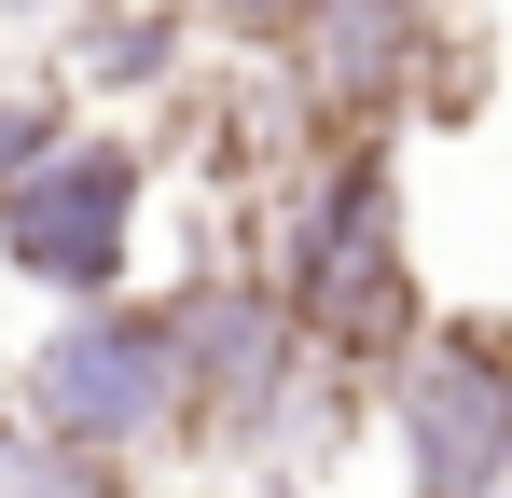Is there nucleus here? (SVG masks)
Wrapping results in <instances>:
<instances>
[{
    "mask_svg": "<svg viewBox=\"0 0 512 498\" xmlns=\"http://www.w3.org/2000/svg\"><path fill=\"white\" fill-rule=\"evenodd\" d=\"M277 305L305 319V360L333 374L346 402H374V374H402V346L429 332L416 305V249H402V166L388 139H333L291 194V236H277Z\"/></svg>",
    "mask_w": 512,
    "mask_h": 498,
    "instance_id": "obj_1",
    "label": "nucleus"
},
{
    "mask_svg": "<svg viewBox=\"0 0 512 498\" xmlns=\"http://www.w3.org/2000/svg\"><path fill=\"white\" fill-rule=\"evenodd\" d=\"M457 0H291L277 28V97L305 125V153L333 139H388L402 111H457L471 70H457Z\"/></svg>",
    "mask_w": 512,
    "mask_h": 498,
    "instance_id": "obj_2",
    "label": "nucleus"
},
{
    "mask_svg": "<svg viewBox=\"0 0 512 498\" xmlns=\"http://www.w3.org/2000/svg\"><path fill=\"white\" fill-rule=\"evenodd\" d=\"M14 415H28L42 443H97V457L180 443V319H167V291H153V305H139V291L70 305V319L28 346Z\"/></svg>",
    "mask_w": 512,
    "mask_h": 498,
    "instance_id": "obj_3",
    "label": "nucleus"
},
{
    "mask_svg": "<svg viewBox=\"0 0 512 498\" xmlns=\"http://www.w3.org/2000/svg\"><path fill=\"white\" fill-rule=\"evenodd\" d=\"M180 319V443L194 457H263L277 429H291V402H305V319L277 305V277H250V263H208V277H180L167 291Z\"/></svg>",
    "mask_w": 512,
    "mask_h": 498,
    "instance_id": "obj_4",
    "label": "nucleus"
},
{
    "mask_svg": "<svg viewBox=\"0 0 512 498\" xmlns=\"http://www.w3.org/2000/svg\"><path fill=\"white\" fill-rule=\"evenodd\" d=\"M402 498H512V305L429 319L388 374Z\"/></svg>",
    "mask_w": 512,
    "mask_h": 498,
    "instance_id": "obj_5",
    "label": "nucleus"
},
{
    "mask_svg": "<svg viewBox=\"0 0 512 498\" xmlns=\"http://www.w3.org/2000/svg\"><path fill=\"white\" fill-rule=\"evenodd\" d=\"M139 194H153V153L125 125H70L0 194V263L28 291H56V305H111L125 263H139Z\"/></svg>",
    "mask_w": 512,
    "mask_h": 498,
    "instance_id": "obj_6",
    "label": "nucleus"
},
{
    "mask_svg": "<svg viewBox=\"0 0 512 498\" xmlns=\"http://www.w3.org/2000/svg\"><path fill=\"white\" fill-rule=\"evenodd\" d=\"M194 0H84L70 14V70L97 83V97H167L180 70H194Z\"/></svg>",
    "mask_w": 512,
    "mask_h": 498,
    "instance_id": "obj_7",
    "label": "nucleus"
},
{
    "mask_svg": "<svg viewBox=\"0 0 512 498\" xmlns=\"http://www.w3.org/2000/svg\"><path fill=\"white\" fill-rule=\"evenodd\" d=\"M0 498H139V471L97 457V443H42V429L14 415V443H0Z\"/></svg>",
    "mask_w": 512,
    "mask_h": 498,
    "instance_id": "obj_8",
    "label": "nucleus"
},
{
    "mask_svg": "<svg viewBox=\"0 0 512 498\" xmlns=\"http://www.w3.org/2000/svg\"><path fill=\"white\" fill-rule=\"evenodd\" d=\"M56 139H70V97H56V83H0V194L56 153Z\"/></svg>",
    "mask_w": 512,
    "mask_h": 498,
    "instance_id": "obj_9",
    "label": "nucleus"
},
{
    "mask_svg": "<svg viewBox=\"0 0 512 498\" xmlns=\"http://www.w3.org/2000/svg\"><path fill=\"white\" fill-rule=\"evenodd\" d=\"M56 14H84V0H0V28H56Z\"/></svg>",
    "mask_w": 512,
    "mask_h": 498,
    "instance_id": "obj_10",
    "label": "nucleus"
},
{
    "mask_svg": "<svg viewBox=\"0 0 512 498\" xmlns=\"http://www.w3.org/2000/svg\"><path fill=\"white\" fill-rule=\"evenodd\" d=\"M250 498H319V485H291V471H263V485H250Z\"/></svg>",
    "mask_w": 512,
    "mask_h": 498,
    "instance_id": "obj_11",
    "label": "nucleus"
}]
</instances>
